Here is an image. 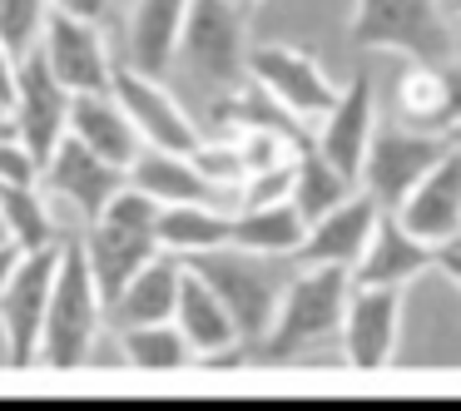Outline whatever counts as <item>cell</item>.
I'll list each match as a JSON object with an SVG mask.
<instances>
[{
    "label": "cell",
    "mask_w": 461,
    "mask_h": 411,
    "mask_svg": "<svg viewBox=\"0 0 461 411\" xmlns=\"http://www.w3.org/2000/svg\"><path fill=\"white\" fill-rule=\"evenodd\" d=\"M348 298H352V273L348 268H298L288 278V288H283L278 312H273L263 342L253 347V362L283 367V362H298V357H308L312 347L342 337Z\"/></svg>",
    "instance_id": "cell-1"
},
{
    "label": "cell",
    "mask_w": 461,
    "mask_h": 411,
    "mask_svg": "<svg viewBox=\"0 0 461 411\" xmlns=\"http://www.w3.org/2000/svg\"><path fill=\"white\" fill-rule=\"evenodd\" d=\"M104 327H110V317H104V292L90 273V258H85L80 238H65L60 268H55L50 312H45L41 367H50V371L85 367Z\"/></svg>",
    "instance_id": "cell-2"
},
{
    "label": "cell",
    "mask_w": 461,
    "mask_h": 411,
    "mask_svg": "<svg viewBox=\"0 0 461 411\" xmlns=\"http://www.w3.org/2000/svg\"><path fill=\"white\" fill-rule=\"evenodd\" d=\"M159 209L164 203H154L149 193L124 183L110 199V209L85 228L80 248H85V258H90V273H95V282H100V292H104V308H110V298L144 268V263L164 253L159 248Z\"/></svg>",
    "instance_id": "cell-3"
},
{
    "label": "cell",
    "mask_w": 461,
    "mask_h": 411,
    "mask_svg": "<svg viewBox=\"0 0 461 411\" xmlns=\"http://www.w3.org/2000/svg\"><path fill=\"white\" fill-rule=\"evenodd\" d=\"M348 31L362 50H392L411 65L456 60V31L441 0H352Z\"/></svg>",
    "instance_id": "cell-4"
},
{
    "label": "cell",
    "mask_w": 461,
    "mask_h": 411,
    "mask_svg": "<svg viewBox=\"0 0 461 411\" xmlns=\"http://www.w3.org/2000/svg\"><path fill=\"white\" fill-rule=\"evenodd\" d=\"M184 263L223 298V308L233 312V322H239L243 347L253 352L263 342V332H268L273 312H278L283 288H288V278L273 268V258H258V253H249V248L223 243V248L194 253V258H184Z\"/></svg>",
    "instance_id": "cell-5"
},
{
    "label": "cell",
    "mask_w": 461,
    "mask_h": 411,
    "mask_svg": "<svg viewBox=\"0 0 461 411\" xmlns=\"http://www.w3.org/2000/svg\"><path fill=\"white\" fill-rule=\"evenodd\" d=\"M243 5L233 0H194L189 21L179 35V60L194 75V85L229 94L233 85L249 80V25Z\"/></svg>",
    "instance_id": "cell-6"
},
{
    "label": "cell",
    "mask_w": 461,
    "mask_h": 411,
    "mask_svg": "<svg viewBox=\"0 0 461 411\" xmlns=\"http://www.w3.org/2000/svg\"><path fill=\"white\" fill-rule=\"evenodd\" d=\"M60 248L65 243L41 248V253H21V263L11 268V278L0 288V342H5V362L15 371L41 362V337H45V312H50Z\"/></svg>",
    "instance_id": "cell-7"
},
{
    "label": "cell",
    "mask_w": 461,
    "mask_h": 411,
    "mask_svg": "<svg viewBox=\"0 0 461 411\" xmlns=\"http://www.w3.org/2000/svg\"><path fill=\"white\" fill-rule=\"evenodd\" d=\"M447 149H451L447 134H427V130H411V124H382L377 120V134H372L367 159H362V189L382 209H397Z\"/></svg>",
    "instance_id": "cell-8"
},
{
    "label": "cell",
    "mask_w": 461,
    "mask_h": 411,
    "mask_svg": "<svg viewBox=\"0 0 461 411\" xmlns=\"http://www.w3.org/2000/svg\"><path fill=\"white\" fill-rule=\"evenodd\" d=\"M70 110H75V90L45 65L41 50H31L15 65V94L5 104V114L15 124V139H25L35 149V159L45 164L60 149L65 134H70Z\"/></svg>",
    "instance_id": "cell-9"
},
{
    "label": "cell",
    "mask_w": 461,
    "mask_h": 411,
    "mask_svg": "<svg viewBox=\"0 0 461 411\" xmlns=\"http://www.w3.org/2000/svg\"><path fill=\"white\" fill-rule=\"evenodd\" d=\"M249 80L263 85V90H268L288 114H298L303 124L322 120V114L332 110V100H338V90H342V85L328 80L318 55L298 50V45H278V40L249 50Z\"/></svg>",
    "instance_id": "cell-10"
},
{
    "label": "cell",
    "mask_w": 461,
    "mask_h": 411,
    "mask_svg": "<svg viewBox=\"0 0 461 411\" xmlns=\"http://www.w3.org/2000/svg\"><path fill=\"white\" fill-rule=\"evenodd\" d=\"M110 90L120 94V104L130 110L134 130H140V139L149 144V149L194 154L203 144V130L194 124V114L159 85V75H144V70H134V65H120Z\"/></svg>",
    "instance_id": "cell-11"
},
{
    "label": "cell",
    "mask_w": 461,
    "mask_h": 411,
    "mask_svg": "<svg viewBox=\"0 0 461 411\" xmlns=\"http://www.w3.org/2000/svg\"><path fill=\"white\" fill-rule=\"evenodd\" d=\"M342 357L352 371H382L402 342V288H362L352 282L342 312Z\"/></svg>",
    "instance_id": "cell-12"
},
{
    "label": "cell",
    "mask_w": 461,
    "mask_h": 411,
    "mask_svg": "<svg viewBox=\"0 0 461 411\" xmlns=\"http://www.w3.org/2000/svg\"><path fill=\"white\" fill-rule=\"evenodd\" d=\"M41 55L75 94H90V90H110L114 70L120 65L110 60V45H104L100 21H85V15H65L50 11L41 35Z\"/></svg>",
    "instance_id": "cell-13"
},
{
    "label": "cell",
    "mask_w": 461,
    "mask_h": 411,
    "mask_svg": "<svg viewBox=\"0 0 461 411\" xmlns=\"http://www.w3.org/2000/svg\"><path fill=\"white\" fill-rule=\"evenodd\" d=\"M130 183V169H120V164H110L104 154H95L90 144H80L75 134H65L60 149L45 159V189L55 193V199H65L75 213H80L85 223H95L104 209H110V199Z\"/></svg>",
    "instance_id": "cell-14"
},
{
    "label": "cell",
    "mask_w": 461,
    "mask_h": 411,
    "mask_svg": "<svg viewBox=\"0 0 461 411\" xmlns=\"http://www.w3.org/2000/svg\"><path fill=\"white\" fill-rule=\"evenodd\" d=\"M382 213L387 209H382L367 189H357L352 199H342L332 213H322V219L308 223V238H303L298 253H293L298 268H348L352 273L357 258L367 253Z\"/></svg>",
    "instance_id": "cell-15"
},
{
    "label": "cell",
    "mask_w": 461,
    "mask_h": 411,
    "mask_svg": "<svg viewBox=\"0 0 461 411\" xmlns=\"http://www.w3.org/2000/svg\"><path fill=\"white\" fill-rule=\"evenodd\" d=\"M372 134H377V90H372V75L357 70V75H352V80L338 90L332 110L318 120L312 144H318V149L328 154V159L338 164L342 174H352V179L362 183V159H367Z\"/></svg>",
    "instance_id": "cell-16"
},
{
    "label": "cell",
    "mask_w": 461,
    "mask_h": 411,
    "mask_svg": "<svg viewBox=\"0 0 461 411\" xmlns=\"http://www.w3.org/2000/svg\"><path fill=\"white\" fill-rule=\"evenodd\" d=\"M392 213H397L421 243H431V248H447V243L456 238L461 233V144L456 139H451V149L431 164L427 179H421Z\"/></svg>",
    "instance_id": "cell-17"
},
{
    "label": "cell",
    "mask_w": 461,
    "mask_h": 411,
    "mask_svg": "<svg viewBox=\"0 0 461 411\" xmlns=\"http://www.w3.org/2000/svg\"><path fill=\"white\" fill-rule=\"evenodd\" d=\"M174 322H179L184 342L194 347V357H199V362H233V352L243 347L233 312L223 308V298L189 268V263H184V282H179V308H174Z\"/></svg>",
    "instance_id": "cell-18"
},
{
    "label": "cell",
    "mask_w": 461,
    "mask_h": 411,
    "mask_svg": "<svg viewBox=\"0 0 461 411\" xmlns=\"http://www.w3.org/2000/svg\"><path fill=\"white\" fill-rule=\"evenodd\" d=\"M427 268H437V248L421 243L417 233L387 209L377 219V233H372L367 253H362L357 268H352V282H362V288H402V282L421 278Z\"/></svg>",
    "instance_id": "cell-19"
},
{
    "label": "cell",
    "mask_w": 461,
    "mask_h": 411,
    "mask_svg": "<svg viewBox=\"0 0 461 411\" xmlns=\"http://www.w3.org/2000/svg\"><path fill=\"white\" fill-rule=\"evenodd\" d=\"M179 282H184V258H174V253L149 258L110 298V308H104L110 332L144 327V322H174V308H179Z\"/></svg>",
    "instance_id": "cell-20"
},
{
    "label": "cell",
    "mask_w": 461,
    "mask_h": 411,
    "mask_svg": "<svg viewBox=\"0 0 461 411\" xmlns=\"http://www.w3.org/2000/svg\"><path fill=\"white\" fill-rule=\"evenodd\" d=\"M70 134L80 144H90L95 154H104L110 164H120V169H130L134 159H140L144 139L140 130H134L130 110L120 104V94L114 90H90V94H75V110H70Z\"/></svg>",
    "instance_id": "cell-21"
},
{
    "label": "cell",
    "mask_w": 461,
    "mask_h": 411,
    "mask_svg": "<svg viewBox=\"0 0 461 411\" xmlns=\"http://www.w3.org/2000/svg\"><path fill=\"white\" fill-rule=\"evenodd\" d=\"M194 0H134L130 11V65L144 75H164L179 60V35Z\"/></svg>",
    "instance_id": "cell-22"
},
{
    "label": "cell",
    "mask_w": 461,
    "mask_h": 411,
    "mask_svg": "<svg viewBox=\"0 0 461 411\" xmlns=\"http://www.w3.org/2000/svg\"><path fill=\"white\" fill-rule=\"evenodd\" d=\"M130 183L140 193H149L154 203H223V193L199 174L194 154L149 149V144H144L140 159L130 164Z\"/></svg>",
    "instance_id": "cell-23"
},
{
    "label": "cell",
    "mask_w": 461,
    "mask_h": 411,
    "mask_svg": "<svg viewBox=\"0 0 461 411\" xmlns=\"http://www.w3.org/2000/svg\"><path fill=\"white\" fill-rule=\"evenodd\" d=\"M308 238V219L298 203H263V209H233V248H249L258 258H293Z\"/></svg>",
    "instance_id": "cell-24"
},
{
    "label": "cell",
    "mask_w": 461,
    "mask_h": 411,
    "mask_svg": "<svg viewBox=\"0 0 461 411\" xmlns=\"http://www.w3.org/2000/svg\"><path fill=\"white\" fill-rule=\"evenodd\" d=\"M233 238V209L223 203H164L159 209V248L174 258L223 248Z\"/></svg>",
    "instance_id": "cell-25"
},
{
    "label": "cell",
    "mask_w": 461,
    "mask_h": 411,
    "mask_svg": "<svg viewBox=\"0 0 461 411\" xmlns=\"http://www.w3.org/2000/svg\"><path fill=\"white\" fill-rule=\"evenodd\" d=\"M293 169H298V179H293V203L303 209V219H322V213H332L342 199H352V193L362 189L352 174H342L338 164L328 159V154L318 149V144H308V149H298V159H293Z\"/></svg>",
    "instance_id": "cell-26"
},
{
    "label": "cell",
    "mask_w": 461,
    "mask_h": 411,
    "mask_svg": "<svg viewBox=\"0 0 461 411\" xmlns=\"http://www.w3.org/2000/svg\"><path fill=\"white\" fill-rule=\"evenodd\" d=\"M0 223H5V233H11V243L21 253H41V248L65 243L41 189H0Z\"/></svg>",
    "instance_id": "cell-27"
},
{
    "label": "cell",
    "mask_w": 461,
    "mask_h": 411,
    "mask_svg": "<svg viewBox=\"0 0 461 411\" xmlns=\"http://www.w3.org/2000/svg\"><path fill=\"white\" fill-rule=\"evenodd\" d=\"M120 337V357L140 371H179L194 362V347L184 342L179 322H144V327H124Z\"/></svg>",
    "instance_id": "cell-28"
},
{
    "label": "cell",
    "mask_w": 461,
    "mask_h": 411,
    "mask_svg": "<svg viewBox=\"0 0 461 411\" xmlns=\"http://www.w3.org/2000/svg\"><path fill=\"white\" fill-rule=\"evenodd\" d=\"M397 110H402V124H411V130L447 134V85H441V65H411L402 75Z\"/></svg>",
    "instance_id": "cell-29"
},
{
    "label": "cell",
    "mask_w": 461,
    "mask_h": 411,
    "mask_svg": "<svg viewBox=\"0 0 461 411\" xmlns=\"http://www.w3.org/2000/svg\"><path fill=\"white\" fill-rule=\"evenodd\" d=\"M45 21H50V0H0V40L15 60L41 50Z\"/></svg>",
    "instance_id": "cell-30"
},
{
    "label": "cell",
    "mask_w": 461,
    "mask_h": 411,
    "mask_svg": "<svg viewBox=\"0 0 461 411\" xmlns=\"http://www.w3.org/2000/svg\"><path fill=\"white\" fill-rule=\"evenodd\" d=\"M194 164H199V174L219 193H239L243 179H249V164H243L239 139H203L199 149H194Z\"/></svg>",
    "instance_id": "cell-31"
},
{
    "label": "cell",
    "mask_w": 461,
    "mask_h": 411,
    "mask_svg": "<svg viewBox=\"0 0 461 411\" xmlns=\"http://www.w3.org/2000/svg\"><path fill=\"white\" fill-rule=\"evenodd\" d=\"M233 139H239V149H243L249 174H263V169H278V164H293V159H298V149H308V144L288 139V134H278V130H239Z\"/></svg>",
    "instance_id": "cell-32"
},
{
    "label": "cell",
    "mask_w": 461,
    "mask_h": 411,
    "mask_svg": "<svg viewBox=\"0 0 461 411\" xmlns=\"http://www.w3.org/2000/svg\"><path fill=\"white\" fill-rule=\"evenodd\" d=\"M0 189H45V164L25 139H0Z\"/></svg>",
    "instance_id": "cell-33"
},
{
    "label": "cell",
    "mask_w": 461,
    "mask_h": 411,
    "mask_svg": "<svg viewBox=\"0 0 461 411\" xmlns=\"http://www.w3.org/2000/svg\"><path fill=\"white\" fill-rule=\"evenodd\" d=\"M293 179L298 169L293 164H278V169H263V174H249L239 189V209H263V203H288L293 199Z\"/></svg>",
    "instance_id": "cell-34"
},
{
    "label": "cell",
    "mask_w": 461,
    "mask_h": 411,
    "mask_svg": "<svg viewBox=\"0 0 461 411\" xmlns=\"http://www.w3.org/2000/svg\"><path fill=\"white\" fill-rule=\"evenodd\" d=\"M441 85H447V134L461 130V60L441 65Z\"/></svg>",
    "instance_id": "cell-35"
},
{
    "label": "cell",
    "mask_w": 461,
    "mask_h": 411,
    "mask_svg": "<svg viewBox=\"0 0 461 411\" xmlns=\"http://www.w3.org/2000/svg\"><path fill=\"white\" fill-rule=\"evenodd\" d=\"M114 0H50V11H65V15H85V21H104Z\"/></svg>",
    "instance_id": "cell-36"
},
{
    "label": "cell",
    "mask_w": 461,
    "mask_h": 411,
    "mask_svg": "<svg viewBox=\"0 0 461 411\" xmlns=\"http://www.w3.org/2000/svg\"><path fill=\"white\" fill-rule=\"evenodd\" d=\"M15 55L5 50V40H0V110H5V104H11V94H15Z\"/></svg>",
    "instance_id": "cell-37"
},
{
    "label": "cell",
    "mask_w": 461,
    "mask_h": 411,
    "mask_svg": "<svg viewBox=\"0 0 461 411\" xmlns=\"http://www.w3.org/2000/svg\"><path fill=\"white\" fill-rule=\"evenodd\" d=\"M437 268L447 273V282L461 292V253L456 248H437Z\"/></svg>",
    "instance_id": "cell-38"
},
{
    "label": "cell",
    "mask_w": 461,
    "mask_h": 411,
    "mask_svg": "<svg viewBox=\"0 0 461 411\" xmlns=\"http://www.w3.org/2000/svg\"><path fill=\"white\" fill-rule=\"evenodd\" d=\"M15 263H21V248H15V243H5V248H0V288H5V278H11Z\"/></svg>",
    "instance_id": "cell-39"
},
{
    "label": "cell",
    "mask_w": 461,
    "mask_h": 411,
    "mask_svg": "<svg viewBox=\"0 0 461 411\" xmlns=\"http://www.w3.org/2000/svg\"><path fill=\"white\" fill-rule=\"evenodd\" d=\"M11 134H15V124H11V114L0 110V139H11Z\"/></svg>",
    "instance_id": "cell-40"
},
{
    "label": "cell",
    "mask_w": 461,
    "mask_h": 411,
    "mask_svg": "<svg viewBox=\"0 0 461 411\" xmlns=\"http://www.w3.org/2000/svg\"><path fill=\"white\" fill-rule=\"evenodd\" d=\"M233 5H243V11H253V5H263V0H233Z\"/></svg>",
    "instance_id": "cell-41"
},
{
    "label": "cell",
    "mask_w": 461,
    "mask_h": 411,
    "mask_svg": "<svg viewBox=\"0 0 461 411\" xmlns=\"http://www.w3.org/2000/svg\"><path fill=\"white\" fill-rule=\"evenodd\" d=\"M5 243H11V233H5V223H0V248H5Z\"/></svg>",
    "instance_id": "cell-42"
},
{
    "label": "cell",
    "mask_w": 461,
    "mask_h": 411,
    "mask_svg": "<svg viewBox=\"0 0 461 411\" xmlns=\"http://www.w3.org/2000/svg\"><path fill=\"white\" fill-rule=\"evenodd\" d=\"M447 248H456V253H461V233H456V238H451V243H447Z\"/></svg>",
    "instance_id": "cell-43"
},
{
    "label": "cell",
    "mask_w": 461,
    "mask_h": 411,
    "mask_svg": "<svg viewBox=\"0 0 461 411\" xmlns=\"http://www.w3.org/2000/svg\"><path fill=\"white\" fill-rule=\"evenodd\" d=\"M451 139H456V144H461V130H456V134H451Z\"/></svg>",
    "instance_id": "cell-44"
},
{
    "label": "cell",
    "mask_w": 461,
    "mask_h": 411,
    "mask_svg": "<svg viewBox=\"0 0 461 411\" xmlns=\"http://www.w3.org/2000/svg\"><path fill=\"white\" fill-rule=\"evenodd\" d=\"M456 11H461V0H456Z\"/></svg>",
    "instance_id": "cell-45"
}]
</instances>
